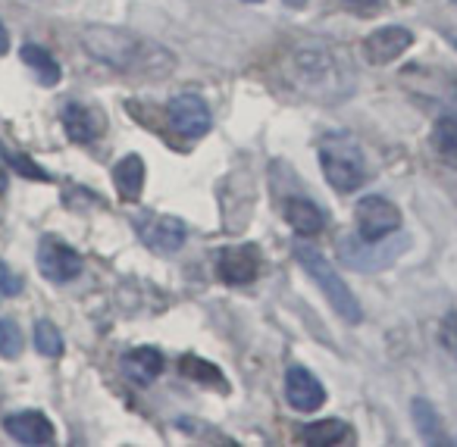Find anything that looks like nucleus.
Wrapping results in <instances>:
<instances>
[{"mask_svg": "<svg viewBox=\"0 0 457 447\" xmlns=\"http://www.w3.org/2000/svg\"><path fill=\"white\" fill-rule=\"evenodd\" d=\"M413 422H417V432L423 435L429 444H448L436 410H432V403L423 401V397H417V401H413Z\"/></svg>", "mask_w": 457, "mask_h": 447, "instance_id": "20", "label": "nucleus"}, {"mask_svg": "<svg viewBox=\"0 0 457 447\" xmlns=\"http://www.w3.org/2000/svg\"><path fill=\"white\" fill-rule=\"evenodd\" d=\"M373 244H379V241H367V238H361V235H357V238L345 235V238H338L336 253H338V260L348 266V269L373 272V269H379V266L392 263V260L407 247V241L398 238L392 247H373Z\"/></svg>", "mask_w": 457, "mask_h": 447, "instance_id": "6", "label": "nucleus"}, {"mask_svg": "<svg viewBox=\"0 0 457 447\" xmlns=\"http://www.w3.org/2000/svg\"><path fill=\"white\" fill-rule=\"evenodd\" d=\"M351 4H363L367 7V4H376V0H351Z\"/></svg>", "mask_w": 457, "mask_h": 447, "instance_id": "30", "label": "nucleus"}, {"mask_svg": "<svg viewBox=\"0 0 457 447\" xmlns=\"http://www.w3.org/2000/svg\"><path fill=\"white\" fill-rule=\"evenodd\" d=\"M38 272L54 285H66L72 278H79L82 272V257L72 251L66 241L54 238V235H45L38 244Z\"/></svg>", "mask_w": 457, "mask_h": 447, "instance_id": "7", "label": "nucleus"}, {"mask_svg": "<svg viewBox=\"0 0 457 447\" xmlns=\"http://www.w3.org/2000/svg\"><path fill=\"white\" fill-rule=\"evenodd\" d=\"M282 213H286V222L298 235H317L320 228L326 226L323 210H320L313 201H307V197H288Z\"/></svg>", "mask_w": 457, "mask_h": 447, "instance_id": "17", "label": "nucleus"}, {"mask_svg": "<svg viewBox=\"0 0 457 447\" xmlns=\"http://www.w3.org/2000/svg\"><path fill=\"white\" fill-rule=\"evenodd\" d=\"M122 372L135 385H151L163 372V353L157 347H135L122 357Z\"/></svg>", "mask_w": 457, "mask_h": 447, "instance_id": "15", "label": "nucleus"}, {"mask_svg": "<svg viewBox=\"0 0 457 447\" xmlns=\"http://www.w3.org/2000/svg\"><path fill=\"white\" fill-rule=\"evenodd\" d=\"M411 45H413V32H407V29H401V26H386V29H376L373 35H367V41H363V57L373 66H386V63H392V60H398L401 54L411 51Z\"/></svg>", "mask_w": 457, "mask_h": 447, "instance_id": "11", "label": "nucleus"}, {"mask_svg": "<svg viewBox=\"0 0 457 447\" xmlns=\"http://www.w3.org/2000/svg\"><path fill=\"white\" fill-rule=\"evenodd\" d=\"M179 372L182 376H188V378H195V382H204L210 388V382L216 385L220 391H226V378H222V372L216 369V366H210L207 360H201V357H182L179 360Z\"/></svg>", "mask_w": 457, "mask_h": 447, "instance_id": "22", "label": "nucleus"}, {"mask_svg": "<svg viewBox=\"0 0 457 447\" xmlns=\"http://www.w3.org/2000/svg\"><path fill=\"white\" fill-rule=\"evenodd\" d=\"M113 182L122 201H138L145 191V160L138 153H129L113 166Z\"/></svg>", "mask_w": 457, "mask_h": 447, "instance_id": "16", "label": "nucleus"}, {"mask_svg": "<svg viewBox=\"0 0 457 447\" xmlns=\"http://www.w3.org/2000/svg\"><path fill=\"white\" fill-rule=\"evenodd\" d=\"M248 4H257V0H248Z\"/></svg>", "mask_w": 457, "mask_h": 447, "instance_id": "31", "label": "nucleus"}, {"mask_svg": "<svg viewBox=\"0 0 457 447\" xmlns=\"http://www.w3.org/2000/svg\"><path fill=\"white\" fill-rule=\"evenodd\" d=\"M288 79L295 88L317 101H338L351 91V72L342 54L323 45H301L288 57Z\"/></svg>", "mask_w": 457, "mask_h": 447, "instance_id": "2", "label": "nucleus"}, {"mask_svg": "<svg viewBox=\"0 0 457 447\" xmlns=\"http://www.w3.org/2000/svg\"><path fill=\"white\" fill-rule=\"evenodd\" d=\"M216 276L226 285H251L261 276V251L254 244L226 247L216 260Z\"/></svg>", "mask_w": 457, "mask_h": 447, "instance_id": "10", "label": "nucleus"}, {"mask_svg": "<svg viewBox=\"0 0 457 447\" xmlns=\"http://www.w3.org/2000/svg\"><path fill=\"white\" fill-rule=\"evenodd\" d=\"M4 428L20 444H51L54 441V422L41 410H22L4 419Z\"/></svg>", "mask_w": 457, "mask_h": 447, "instance_id": "13", "label": "nucleus"}, {"mask_svg": "<svg viewBox=\"0 0 457 447\" xmlns=\"http://www.w3.org/2000/svg\"><path fill=\"white\" fill-rule=\"evenodd\" d=\"M22 278L16 276L13 269H10L4 260H0V297H16V294H22Z\"/></svg>", "mask_w": 457, "mask_h": 447, "instance_id": "25", "label": "nucleus"}, {"mask_svg": "<svg viewBox=\"0 0 457 447\" xmlns=\"http://www.w3.org/2000/svg\"><path fill=\"white\" fill-rule=\"evenodd\" d=\"M82 47L104 66L138 79H166L176 70V57L163 45L145 35L122 32L110 26H88L82 32Z\"/></svg>", "mask_w": 457, "mask_h": 447, "instance_id": "1", "label": "nucleus"}, {"mask_svg": "<svg viewBox=\"0 0 457 447\" xmlns=\"http://www.w3.org/2000/svg\"><path fill=\"white\" fill-rule=\"evenodd\" d=\"M135 226H138L141 241L157 253H176L185 244V238H188V228H185V222L179 216L147 213Z\"/></svg>", "mask_w": 457, "mask_h": 447, "instance_id": "9", "label": "nucleus"}, {"mask_svg": "<svg viewBox=\"0 0 457 447\" xmlns=\"http://www.w3.org/2000/svg\"><path fill=\"white\" fill-rule=\"evenodd\" d=\"M166 122L182 138H204L210 132V110L197 95H179L166 107Z\"/></svg>", "mask_w": 457, "mask_h": 447, "instance_id": "8", "label": "nucleus"}, {"mask_svg": "<svg viewBox=\"0 0 457 447\" xmlns=\"http://www.w3.org/2000/svg\"><path fill=\"white\" fill-rule=\"evenodd\" d=\"M7 191V172H4V166H0V195Z\"/></svg>", "mask_w": 457, "mask_h": 447, "instance_id": "29", "label": "nucleus"}, {"mask_svg": "<svg viewBox=\"0 0 457 447\" xmlns=\"http://www.w3.org/2000/svg\"><path fill=\"white\" fill-rule=\"evenodd\" d=\"M22 353V332L13 319H0V357L16 360Z\"/></svg>", "mask_w": 457, "mask_h": 447, "instance_id": "24", "label": "nucleus"}, {"mask_svg": "<svg viewBox=\"0 0 457 447\" xmlns=\"http://www.w3.org/2000/svg\"><path fill=\"white\" fill-rule=\"evenodd\" d=\"M432 145L448 163L457 166V116H442L432 128Z\"/></svg>", "mask_w": 457, "mask_h": 447, "instance_id": "21", "label": "nucleus"}, {"mask_svg": "<svg viewBox=\"0 0 457 447\" xmlns=\"http://www.w3.org/2000/svg\"><path fill=\"white\" fill-rule=\"evenodd\" d=\"M442 344L448 347L457 360V313H451L448 319L442 322Z\"/></svg>", "mask_w": 457, "mask_h": 447, "instance_id": "27", "label": "nucleus"}, {"mask_svg": "<svg viewBox=\"0 0 457 447\" xmlns=\"http://www.w3.org/2000/svg\"><path fill=\"white\" fill-rule=\"evenodd\" d=\"M286 397L298 413H313V410L323 407L326 391L311 369H304V366H292V369L286 372Z\"/></svg>", "mask_w": 457, "mask_h": 447, "instance_id": "12", "label": "nucleus"}, {"mask_svg": "<svg viewBox=\"0 0 457 447\" xmlns=\"http://www.w3.org/2000/svg\"><path fill=\"white\" fill-rule=\"evenodd\" d=\"M20 60L29 66V70L35 72V76H38L41 85H47V88H54V85L60 82V66H57V60H54L51 54H47L41 45H22Z\"/></svg>", "mask_w": 457, "mask_h": 447, "instance_id": "19", "label": "nucleus"}, {"mask_svg": "<svg viewBox=\"0 0 457 447\" xmlns=\"http://www.w3.org/2000/svg\"><path fill=\"white\" fill-rule=\"evenodd\" d=\"M10 51V35H7V29H4V22H0V57Z\"/></svg>", "mask_w": 457, "mask_h": 447, "instance_id": "28", "label": "nucleus"}, {"mask_svg": "<svg viewBox=\"0 0 457 447\" xmlns=\"http://www.w3.org/2000/svg\"><path fill=\"white\" fill-rule=\"evenodd\" d=\"M354 226L361 238L386 241L401 228V210L392 201H386V197L370 195L354 207Z\"/></svg>", "mask_w": 457, "mask_h": 447, "instance_id": "5", "label": "nucleus"}, {"mask_svg": "<svg viewBox=\"0 0 457 447\" xmlns=\"http://www.w3.org/2000/svg\"><path fill=\"white\" fill-rule=\"evenodd\" d=\"M7 160H10V166H13L16 172H22V176H29V178H47V172L41 170V166H35L32 160L26 157V153H7Z\"/></svg>", "mask_w": 457, "mask_h": 447, "instance_id": "26", "label": "nucleus"}, {"mask_svg": "<svg viewBox=\"0 0 457 447\" xmlns=\"http://www.w3.org/2000/svg\"><path fill=\"white\" fill-rule=\"evenodd\" d=\"M348 438H351V426L345 419H320V422H311L307 428H301V441L311 447L345 444Z\"/></svg>", "mask_w": 457, "mask_h": 447, "instance_id": "18", "label": "nucleus"}, {"mask_svg": "<svg viewBox=\"0 0 457 447\" xmlns=\"http://www.w3.org/2000/svg\"><path fill=\"white\" fill-rule=\"evenodd\" d=\"M295 257H298L301 269H304L307 276L317 282V288L326 294V301L332 303V310H336V313L342 316L345 322L357 326V322L363 319V310H361V303H357L354 291H351L348 285L338 278V272L332 269L329 260H326L323 253L317 251V247L304 244V241H298V244H295Z\"/></svg>", "mask_w": 457, "mask_h": 447, "instance_id": "4", "label": "nucleus"}, {"mask_svg": "<svg viewBox=\"0 0 457 447\" xmlns=\"http://www.w3.org/2000/svg\"><path fill=\"white\" fill-rule=\"evenodd\" d=\"M60 120H63V128H66V135H70V141H76V145H91V141L104 132L101 113H95V110L85 107V103H66Z\"/></svg>", "mask_w": 457, "mask_h": 447, "instance_id": "14", "label": "nucleus"}, {"mask_svg": "<svg viewBox=\"0 0 457 447\" xmlns=\"http://www.w3.org/2000/svg\"><path fill=\"white\" fill-rule=\"evenodd\" d=\"M35 347H38V353H45V357H60V353H63V335H60V328L54 326L51 319L35 322Z\"/></svg>", "mask_w": 457, "mask_h": 447, "instance_id": "23", "label": "nucleus"}, {"mask_svg": "<svg viewBox=\"0 0 457 447\" xmlns=\"http://www.w3.org/2000/svg\"><path fill=\"white\" fill-rule=\"evenodd\" d=\"M320 166L323 176L338 195H351L361 188V182L367 178V163H363L361 145L351 135H326L320 141Z\"/></svg>", "mask_w": 457, "mask_h": 447, "instance_id": "3", "label": "nucleus"}]
</instances>
